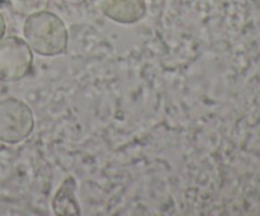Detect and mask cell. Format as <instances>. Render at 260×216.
I'll use <instances>...</instances> for the list:
<instances>
[{
	"label": "cell",
	"mask_w": 260,
	"mask_h": 216,
	"mask_svg": "<svg viewBox=\"0 0 260 216\" xmlns=\"http://www.w3.org/2000/svg\"><path fill=\"white\" fill-rule=\"evenodd\" d=\"M23 36L30 50L43 57H53L68 51L69 32L65 22L50 10L28 15L23 24Z\"/></svg>",
	"instance_id": "obj_1"
},
{
	"label": "cell",
	"mask_w": 260,
	"mask_h": 216,
	"mask_svg": "<svg viewBox=\"0 0 260 216\" xmlns=\"http://www.w3.org/2000/svg\"><path fill=\"white\" fill-rule=\"evenodd\" d=\"M35 130V114L24 101L9 97L0 101V141L15 145L23 142Z\"/></svg>",
	"instance_id": "obj_2"
},
{
	"label": "cell",
	"mask_w": 260,
	"mask_h": 216,
	"mask_svg": "<svg viewBox=\"0 0 260 216\" xmlns=\"http://www.w3.org/2000/svg\"><path fill=\"white\" fill-rule=\"evenodd\" d=\"M33 51L24 38L8 36L0 40V80L17 83L30 73Z\"/></svg>",
	"instance_id": "obj_3"
},
{
	"label": "cell",
	"mask_w": 260,
	"mask_h": 216,
	"mask_svg": "<svg viewBox=\"0 0 260 216\" xmlns=\"http://www.w3.org/2000/svg\"><path fill=\"white\" fill-rule=\"evenodd\" d=\"M106 18L118 24H135L146 15V0H94Z\"/></svg>",
	"instance_id": "obj_4"
},
{
	"label": "cell",
	"mask_w": 260,
	"mask_h": 216,
	"mask_svg": "<svg viewBox=\"0 0 260 216\" xmlns=\"http://www.w3.org/2000/svg\"><path fill=\"white\" fill-rule=\"evenodd\" d=\"M51 208L56 216H79L81 208L76 198V180L73 175L63 179L51 201Z\"/></svg>",
	"instance_id": "obj_5"
},
{
	"label": "cell",
	"mask_w": 260,
	"mask_h": 216,
	"mask_svg": "<svg viewBox=\"0 0 260 216\" xmlns=\"http://www.w3.org/2000/svg\"><path fill=\"white\" fill-rule=\"evenodd\" d=\"M50 0H10L12 8L18 13L28 17L33 13L45 10L48 7Z\"/></svg>",
	"instance_id": "obj_6"
},
{
	"label": "cell",
	"mask_w": 260,
	"mask_h": 216,
	"mask_svg": "<svg viewBox=\"0 0 260 216\" xmlns=\"http://www.w3.org/2000/svg\"><path fill=\"white\" fill-rule=\"evenodd\" d=\"M5 29H7V23H5L4 15H3L2 12H0V40L4 37Z\"/></svg>",
	"instance_id": "obj_7"
},
{
	"label": "cell",
	"mask_w": 260,
	"mask_h": 216,
	"mask_svg": "<svg viewBox=\"0 0 260 216\" xmlns=\"http://www.w3.org/2000/svg\"><path fill=\"white\" fill-rule=\"evenodd\" d=\"M61 2L66 5H70V7H79V5L84 4L86 0H61Z\"/></svg>",
	"instance_id": "obj_8"
}]
</instances>
